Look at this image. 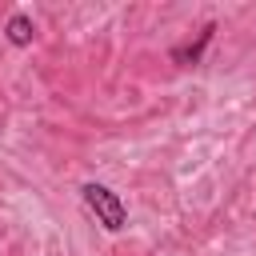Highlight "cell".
Segmentation results:
<instances>
[{
  "instance_id": "6da1fadb",
  "label": "cell",
  "mask_w": 256,
  "mask_h": 256,
  "mask_svg": "<svg viewBox=\"0 0 256 256\" xmlns=\"http://www.w3.org/2000/svg\"><path fill=\"white\" fill-rule=\"evenodd\" d=\"M80 200H84V208L96 216V224H104L108 232H120V228L128 224V204H124L120 192H112L108 184H96V180L80 184Z\"/></svg>"
},
{
  "instance_id": "7a4b0ae2",
  "label": "cell",
  "mask_w": 256,
  "mask_h": 256,
  "mask_svg": "<svg viewBox=\"0 0 256 256\" xmlns=\"http://www.w3.org/2000/svg\"><path fill=\"white\" fill-rule=\"evenodd\" d=\"M212 36H216V24H204L200 32H196V40H188V44H176L168 56H172V64H180V68H196L200 60H204V48L212 44Z\"/></svg>"
},
{
  "instance_id": "3957f363",
  "label": "cell",
  "mask_w": 256,
  "mask_h": 256,
  "mask_svg": "<svg viewBox=\"0 0 256 256\" xmlns=\"http://www.w3.org/2000/svg\"><path fill=\"white\" fill-rule=\"evenodd\" d=\"M4 36H8V44H12V48H28V44H32V36H36L32 16H28V12H12V16H8V24H4Z\"/></svg>"
}]
</instances>
